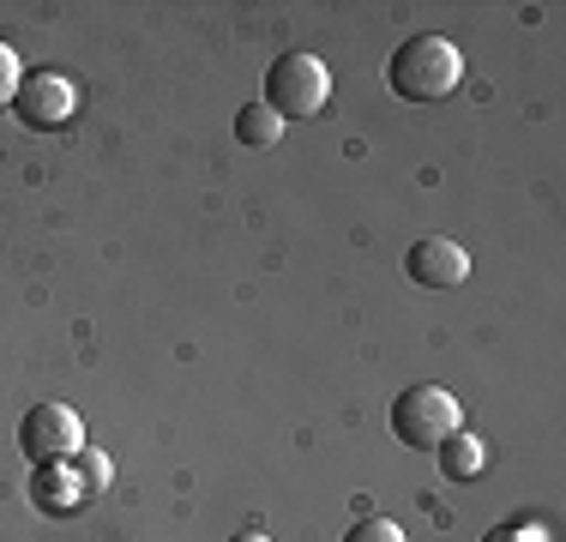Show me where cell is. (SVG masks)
I'll return each mask as SVG.
<instances>
[{
  "mask_svg": "<svg viewBox=\"0 0 566 542\" xmlns=\"http://www.w3.org/2000/svg\"><path fill=\"white\" fill-rule=\"evenodd\" d=\"M458 73H464V54H458V43H447V37H434V31L398 43V54L386 61V79H392V91L403 103H440L458 85Z\"/></svg>",
  "mask_w": 566,
  "mask_h": 542,
  "instance_id": "1",
  "label": "cell"
},
{
  "mask_svg": "<svg viewBox=\"0 0 566 542\" xmlns=\"http://www.w3.org/2000/svg\"><path fill=\"white\" fill-rule=\"evenodd\" d=\"M392 434H398V446H410V452H434L440 440L458 434V398L447 386L398 392L392 398Z\"/></svg>",
  "mask_w": 566,
  "mask_h": 542,
  "instance_id": "2",
  "label": "cell"
},
{
  "mask_svg": "<svg viewBox=\"0 0 566 542\" xmlns=\"http://www.w3.org/2000/svg\"><path fill=\"white\" fill-rule=\"evenodd\" d=\"M332 97V73L319 54H283V61L265 66V108H277V115H319Z\"/></svg>",
  "mask_w": 566,
  "mask_h": 542,
  "instance_id": "3",
  "label": "cell"
},
{
  "mask_svg": "<svg viewBox=\"0 0 566 542\" xmlns=\"http://www.w3.org/2000/svg\"><path fill=\"white\" fill-rule=\"evenodd\" d=\"M78 446H85V428H78V416L66 410V404L43 398V404H31V410H24V423H19V452L31 458L36 470H43V465H66Z\"/></svg>",
  "mask_w": 566,
  "mask_h": 542,
  "instance_id": "4",
  "label": "cell"
},
{
  "mask_svg": "<svg viewBox=\"0 0 566 542\" xmlns=\"http://www.w3.org/2000/svg\"><path fill=\"white\" fill-rule=\"evenodd\" d=\"M78 108V91L66 85L61 73H24L19 79V97H12V115L24 121V127L49 133V127H66Z\"/></svg>",
  "mask_w": 566,
  "mask_h": 542,
  "instance_id": "5",
  "label": "cell"
},
{
  "mask_svg": "<svg viewBox=\"0 0 566 542\" xmlns=\"http://www.w3.org/2000/svg\"><path fill=\"white\" fill-rule=\"evenodd\" d=\"M403 271H410V283H422V290H458V283L470 278V253L447 236H422L403 253Z\"/></svg>",
  "mask_w": 566,
  "mask_h": 542,
  "instance_id": "6",
  "label": "cell"
},
{
  "mask_svg": "<svg viewBox=\"0 0 566 542\" xmlns=\"http://www.w3.org/2000/svg\"><path fill=\"white\" fill-rule=\"evenodd\" d=\"M31 500H36V512L66 519V512L85 507V482H78L73 465H43V470H36V482H31Z\"/></svg>",
  "mask_w": 566,
  "mask_h": 542,
  "instance_id": "7",
  "label": "cell"
},
{
  "mask_svg": "<svg viewBox=\"0 0 566 542\" xmlns=\"http://www.w3.org/2000/svg\"><path fill=\"white\" fill-rule=\"evenodd\" d=\"M434 458H440V470H447L452 482H476L482 470H489V440H482V434H464V428H458L452 440L434 446Z\"/></svg>",
  "mask_w": 566,
  "mask_h": 542,
  "instance_id": "8",
  "label": "cell"
},
{
  "mask_svg": "<svg viewBox=\"0 0 566 542\" xmlns=\"http://www.w3.org/2000/svg\"><path fill=\"white\" fill-rule=\"evenodd\" d=\"M235 139L248 145V152H272V145L283 139V115H277V108H265V103H248L235 115Z\"/></svg>",
  "mask_w": 566,
  "mask_h": 542,
  "instance_id": "9",
  "label": "cell"
},
{
  "mask_svg": "<svg viewBox=\"0 0 566 542\" xmlns=\"http://www.w3.org/2000/svg\"><path fill=\"white\" fill-rule=\"evenodd\" d=\"M66 465L78 470V482H85V494H103V488H109V458H103V452H85V446H78V452L66 458Z\"/></svg>",
  "mask_w": 566,
  "mask_h": 542,
  "instance_id": "10",
  "label": "cell"
},
{
  "mask_svg": "<svg viewBox=\"0 0 566 542\" xmlns=\"http://www.w3.org/2000/svg\"><path fill=\"white\" fill-rule=\"evenodd\" d=\"M344 542H403V531H398L392 519H356L344 531Z\"/></svg>",
  "mask_w": 566,
  "mask_h": 542,
  "instance_id": "11",
  "label": "cell"
},
{
  "mask_svg": "<svg viewBox=\"0 0 566 542\" xmlns=\"http://www.w3.org/2000/svg\"><path fill=\"white\" fill-rule=\"evenodd\" d=\"M19 54H12L7 43H0V108H12V97H19Z\"/></svg>",
  "mask_w": 566,
  "mask_h": 542,
  "instance_id": "12",
  "label": "cell"
},
{
  "mask_svg": "<svg viewBox=\"0 0 566 542\" xmlns=\"http://www.w3.org/2000/svg\"><path fill=\"white\" fill-rule=\"evenodd\" d=\"M482 542H548L543 524H494V531H482Z\"/></svg>",
  "mask_w": 566,
  "mask_h": 542,
  "instance_id": "13",
  "label": "cell"
},
{
  "mask_svg": "<svg viewBox=\"0 0 566 542\" xmlns=\"http://www.w3.org/2000/svg\"><path fill=\"white\" fill-rule=\"evenodd\" d=\"M229 542H272V536H265V531H235Z\"/></svg>",
  "mask_w": 566,
  "mask_h": 542,
  "instance_id": "14",
  "label": "cell"
}]
</instances>
